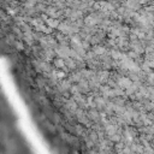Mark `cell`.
<instances>
[{"mask_svg": "<svg viewBox=\"0 0 154 154\" xmlns=\"http://www.w3.org/2000/svg\"><path fill=\"white\" fill-rule=\"evenodd\" d=\"M47 24L49 25V28H58V19H53V18H46Z\"/></svg>", "mask_w": 154, "mask_h": 154, "instance_id": "cell-1", "label": "cell"}, {"mask_svg": "<svg viewBox=\"0 0 154 154\" xmlns=\"http://www.w3.org/2000/svg\"><path fill=\"white\" fill-rule=\"evenodd\" d=\"M54 64H55V66H59L60 69H61V67H65L66 63L63 60V59H55V60H54Z\"/></svg>", "mask_w": 154, "mask_h": 154, "instance_id": "cell-2", "label": "cell"}]
</instances>
